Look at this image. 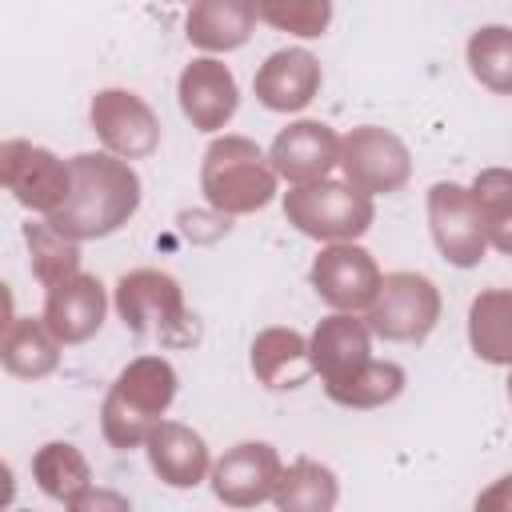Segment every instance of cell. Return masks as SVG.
I'll list each match as a JSON object with an SVG mask.
<instances>
[{
	"mask_svg": "<svg viewBox=\"0 0 512 512\" xmlns=\"http://www.w3.org/2000/svg\"><path fill=\"white\" fill-rule=\"evenodd\" d=\"M72 188L68 200L48 216L68 240H100L120 232L140 208V176L116 152H76L68 160Z\"/></svg>",
	"mask_w": 512,
	"mask_h": 512,
	"instance_id": "cell-1",
	"label": "cell"
},
{
	"mask_svg": "<svg viewBox=\"0 0 512 512\" xmlns=\"http://www.w3.org/2000/svg\"><path fill=\"white\" fill-rule=\"evenodd\" d=\"M176 400V368L164 356H136L108 388L100 432L112 448H140Z\"/></svg>",
	"mask_w": 512,
	"mask_h": 512,
	"instance_id": "cell-2",
	"label": "cell"
},
{
	"mask_svg": "<svg viewBox=\"0 0 512 512\" xmlns=\"http://www.w3.org/2000/svg\"><path fill=\"white\" fill-rule=\"evenodd\" d=\"M276 168L268 152L256 148L248 136H220L208 144L200 164V192L212 212L220 216H248L272 204L276 196Z\"/></svg>",
	"mask_w": 512,
	"mask_h": 512,
	"instance_id": "cell-3",
	"label": "cell"
},
{
	"mask_svg": "<svg viewBox=\"0 0 512 512\" xmlns=\"http://www.w3.org/2000/svg\"><path fill=\"white\" fill-rule=\"evenodd\" d=\"M116 312L124 328L140 340H160L164 348L196 344V316L184 304V288L160 268L124 272L116 284Z\"/></svg>",
	"mask_w": 512,
	"mask_h": 512,
	"instance_id": "cell-4",
	"label": "cell"
},
{
	"mask_svg": "<svg viewBox=\"0 0 512 512\" xmlns=\"http://www.w3.org/2000/svg\"><path fill=\"white\" fill-rule=\"evenodd\" d=\"M372 216H376V204L368 192H360L356 184L348 180H312V184H292L284 192V220L312 236V240H324V244H336V240H356L372 228Z\"/></svg>",
	"mask_w": 512,
	"mask_h": 512,
	"instance_id": "cell-5",
	"label": "cell"
},
{
	"mask_svg": "<svg viewBox=\"0 0 512 512\" xmlns=\"http://www.w3.org/2000/svg\"><path fill=\"white\" fill-rule=\"evenodd\" d=\"M364 320L388 344H420L440 320V292L424 272H388Z\"/></svg>",
	"mask_w": 512,
	"mask_h": 512,
	"instance_id": "cell-6",
	"label": "cell"
},
{
	"mask_svg": "<svg viewBox=\"0 0 512 512\" xmlns=\"http://www.w3.org/2000/svg\"><path fill=\"white\" fill-rule=\"evenodd\" d=\"M340 172L348 184H356L368 196L400 192L412 176L408 144L376 124H360L348 136H340Z\"/></svg>",
	"mask_w": 512,
	"mask_h": 512,
	"instance_id": "cell-7",
	"label": "cell"
},
{
	"mask_svg": "<svg viewBox=\"0 0 512 512\" xmlns=\"http://www.w3.org/2000/svg\"><path fill=\"white\" fill-rule=\"evenodd\" d=\"M428 228L440 248V256L456 268H476L488 252V232L484 216L476 208L472 188L440 180L428 188Z\"/></svg>",
	"mask_w": 512,
	"mask_h": 512,
	"instance_id": "cell-8",
	"label": "cell"
},
{
	"mask_svg": "<svg viewBox=\"0 0 512 512\" xmlns=\"http://www.w3.org/2000/svg\"><path fill=\"white\" fill-rule=\"evenodd\" d=\"M0 180L16 196V204H24L28 212L52 216L68 200L72 168H68V160H60L56 152H48L40 144L8 140L0 148Z\"/></svg>",
	"mask_w": 512,
	"mask_h": 512,
	"instance_id": "cell-9",
	"label": "cell"
},
{
	"mask_svg": "<svg viewBox=\"0 0 512 512\" xmlns=\"http://www.w3.org/2000/svg\"><path fill=\"white\" fill-rule=\"evenodd\" d=\"M312 288L332 312H368V304L380 292V268L372 252H364L356 240L324 244L312 260Z\"/></svg>",
	"mask_w": 512,
	"mask_h": 512,
	"instance_id": "cell-10",
	"label": "cell"
},
{
	"mask_svg": "<svg viewBox=\"0 0 512 512\" xmlns=\"http://www.w3.org/2000/svg\"><path fill=\"white\" fill-rule=\"evenodd\" d=\"M92 132L100 136L104 152L124 160H144L160 148V120L156 112L128 88H100L88 108Z\"/></svg>",
	"mask_w": 512,
	"mask_h": 512,
	"instance_id": "cell-11",
	"label": "cell"
},
{
	"mask_svg": "<svg viewBox=\"0 0 512 512\" xmlns=\"http://www.w3.org/2000/svg\"><path fill=\"white\" fill-rule=\"evenodd\" d=\"M280 456L272 444L264 440H244L236 448H228L216 464H212V492L220 504L228 508H256L264 500H272L276 480H280Z\"/></svg>",
	"mask_w": 512,
	"mask_h": 512,
	"instance_id": "cell-12",
	"label": "cell"
},
{
	"mask_svg": "<svg viewBox=\"0 0 512 512\" xmlns=\"http://www.w3.org/2000/svg\"><path fill=\"white\" fill-rule=\"evenodd\" d=\"M176 96H180V112L188 116L192 128L200 132H220L236 108H240V88H236V76L224 60L216 56H196L184 72H180V84H176Z\"/></svg>",
	"mask_w": 512,
	"mask_h": 512,
	"instance_id": "cell-13",
	"label": "cell"
},
{
	"mask_svg": "<svg viewBox=\"0 0 512 512\" xmlns=\"http://www.w3.org/2000/svg\"><path fill=\"white\" fill-rule=\"evenodd\" d=\"M268 160L280 180L288 184H312L340 168V136L320 120H296L276 132Z\"/></svg>",
	"mask_w": 512,
	"mask_h": 512,
	"instance_id": "cell-14",
	"label": "cell"
},
{
	"mask_svg": "<svg viewBox=\"0 0 512 512\" xmlns=\"http://www.w3.org/2000/svg\"><path fill=\"white\" fill-rule=\"evenodd\" d=\"M308 360L312 372H320L324 388L344 384L372 360V328L356 312H332L316 324L308 336Z\"/></svg>",
	"mask_w": 512,
	"mask_h": 512,
	"instance_id": "cell-15",
	"label": "cell"
},
{
	"mask_svg": "<svg viewBox=\"0 0 512 512\" xmlns=\"http://www.w3.org/2000/svg\"><path fill=\"white\" fill-rule=\"evenodd\" d=\"M108 312V296L104 284L88 272H72L68 280L52 284L44 296V324L52 328V336L60 344H84L100 332Z\"/></svg>",
	"mask_w": 512,
	"mask_h": 512,
	"instance_id": "cell-16",
	"label": "cell"
},
{
	"mask_svg": "<svg viewBox=\"0 0 512 512\" xmlns=\"http://www.w3.org/2000/svg\"><path fill=\"white\" fill-rule=\"evenodd\" d=\"M320 80V60L308 48H280L256 68L252 92L268 112H300L316 100Z\"/></svg>",
	"mask_w": 512,
	"mask_h": 512,
	"instance_id": "cell-17",
	"label": "cell"
},
{
	"mask_svg": "<svg viewBox=\"0 0 512 512\" xmlns=\"http://www.w3.org/2000/svg\"><path fill=\"white\" fill-rule=\"evenodd\" d=\"M144 448H148L152 472L168 488H196L204 476H212V452H208L204 436L192 432L188 424L160 420L152 428V436L144 440Z\"/></svg>",
	"mask_w": 512,
	"mask_h": 512,
	"instance_id": "cell-18",
	"label": "cell"
},
{
	"mask_svg": "<svg viewBox=\"0 0 512 512\" xmlns=\"http://www.w3.org/2000/svg\"><path fill=\"white\" fill-rule=\"evenodd\" d=\"M256 20L260 16L252 0H192L184 32H188V44L212 56V52H232L248 44Z\"/></svg>",
	"mask_w": 512,
	"mask_h": 512,
	"instance_id": "cell-19",
	"label": "cell"
},
{
	"mask_svg": "<svg viewBox=\"0 0 512 512\" xmlns=\"http://www.w3.org/2000/svg\"><path fill=\"white\" fill-rule=\"evenodd\" d=\"M60 340L52 336V328L32 316H12L4 324V336H0V364L8 376H20V380H40L48 372H56L60 364Z\"/></svg>",
	"mask_w": 512,
	"mask_h": 512,
	"instance_id": "cell-20",
	"label": "cell"
},
{
	"mask_svg": "<svg viewBox=\"0 0 512 512\" xmlns=\"http://www.w3.org/2000/svg\"><path fill=\"white\" fill-rule=\"evenodd\" d=\"M468 344L484 364L512 368V288H484L472 296Z\"/></svg>",
	"mask_w": 512,
	"mask_h": 512,
	"instance_id": "cell-21",
	"label": "cell"
},
{
	"mask_svg": "<svg viewBox=\"0 0 512 512\" xmlns=\"http://www.w3.org/2000/svg\"><path fill=\"white\" fill-rule=\"evenodd\" d=\"M252 372L264 388H300L312 372L308 340L292 328H264L252 340Z\"/></svg>",
	"mask_w": 512,
	"mask_h": 512,
	"instance_id": "cell-22",
	"label": "cell"
},
{
	"mask_svg": "<svg viewBox=\"0 0 512 512\" xmlns=\"http://www.w3.org/2000/svg\"><path fill=\"white\" fill-rule=\"evenodd\" d=\"M340 500L336 472L312 456H296L288 468H280L272 504L280 512H328Z\"/></svg>",
	"mask_w": 512,
	"mask_h": 512,
	"instance_id": "cell-23",
	"label": "cell"
},
{
	"mask_svg": "<svg viewBox=\"0 0 512 512\" xmlns=\"http://www.w3.org/2000/svg\"><path fill=\"white\" fill-rule=\"evenodd\" d=\"M32 480H36V488H40L48 500H60V504L72 508V504L92 488V468H88V460L80 456L76 444L52 440V444H44V448L32 456Z\"/></svg>",
	"mask_w": 512,
	"mask_h": 512,
	"instance_id": "cell-24",
	"label": "cell"
},
{
	"mask_svg": "<svg viewBox=\"0 0 512 512\" xmlns=\"http://www.w3.org/2000/svg\"><path fill=\"white\" fill-rule=\"evenodd\" d=\"M468 72L480 88L496 96H512V28L504 24H484L468 36Z\"/></svg>",
	"mask_w": 512,
	"mask_h": 512,
	"instance_id": "cell-25",
	"label": "cell"
},
{
	"mask_svg": "<svg viewBox=\"0 0 512 512\" xmlns=\"http://www.w3.org/2000/svg\"><path fill=\"white\" fill-rule=\"evenodd\" d=\"M328 400L344 404V408H380V404H392L400 392H404V368L396 360H368L356 376H348L344 384H332L324 388Z\"/></svg>",
	"mask_w": 512,
	"mask_h": 512,
	"instance_id": "cell-26",
	"label": "cell"
},
{
	"mask_svg": "<svg viewBox=\"0 0 512 512\" xmlns=\"http://www.w3.org/2000/svg\"><path fill=\"white\" fill-rule=\"evenodd\" d=\"M472 196L484 216L488 248L512 256V168H484L472 180Z\"/></svg>",
	"mask_w": 512,
	"mask_h": 512,
	"instance_id": "cell-27",
	"label": "cell"
},
{
	"mask_svg": "<svg viewBox=\"0 0 512 512\" xmlns=\"http://www.w3.org/2000/svg\"><path fill=\"white\" fill-rule=\"evenodd\" d=\"M24 240L32 252V276L52 288L60 280H68L72 272H80V240H68L64 232H56L48 220L44 224H24Z\"/></svg>",
	"mask_w": 512,
	"mask_h": 512,
	"instance_id": "cell-28",
	"label": "cell"
},
{
	"mask_svg": "<svg viewBox=\"0 0 512 512\" xmlns=\"http://www.w3.org/2000/svg\"><path fill=\"white\" fill-rule=\"evenodd\" d=\"M256 16L288 36H324L332 24V0H252Z\"/></svg>",
	"mask_w": 512,
	"mask_h": 512,
	"instance_id": "cell-29",
	"label": "cell"
},
{
	"mask_svg": "<svg viewBox=\"0 0 512 512\" xmlns=\"http://www.w3.org/2000/svg\"><path fill=\"white\" fill-rule=\"evenodd\" d=\"M476 508H480V512H512V472L500 476L488 492H480V496H476Z\"/></svg>",
	"mask_w": 512,
	"mask_h": 512,
	"instance_id": "cell-30",
	"label": "cell"
},
{
	"mask_svg": "<svg viewBox=\"0 0 512 512\" xmlns=\"http://www.w3.org/2000/svg\"><path fill=\"white\" fill-rule=\"evenodd\" d=\"M104 504H112V508H128V500H124V496H108V492H92V488H88L72 508L80 512V508H104Z\"/></svg>",
	"mask_w": 512,
	"mask_h": 512,
	"instance_id": "cell-31",
	"label": "cell"
},
{
	"mask_svg": "<svg viewBox=\"0 0 512 512\" xmlns=\"http://www.w3.org/2000/svg\"><path fill=\"white\" fill-rule=\"evenodd\" d=\"M508 400H512V376H508Z\"/></svg>",
	"mask_w": 512,
	"mask_h": 512,
	"instance_id": "cell-32",
	"label": "cell"
},
{
	"mask_svg": "<svg viewBox=\"0 0 512 512\" xmlns=\"http://www.w3.org/2000/svg\"><path fill=\"white\" fill-rule=\"evenodd\" d=\"M188 4H192V0H188Z\"/></svg>",
	"mask_w": 512,
	"mask_h": 512,
	"instance_id": "cell-33",
	"label": "cell"
}]
</instances>
